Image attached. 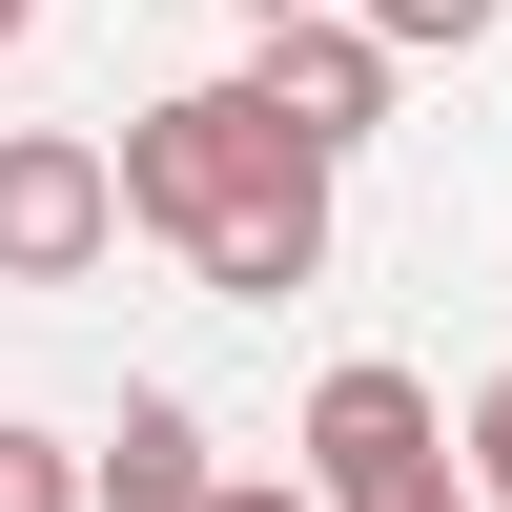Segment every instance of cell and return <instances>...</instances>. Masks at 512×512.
Masks as SVG:
<instances>
[{
  "label": "cell",
  "instance_id": "obj_1",
  "mask_svg": "<svg viewBox=\"0 0 512 512\" xmlns=\"http://www.w3.org/2000/svg\"><path fill=\"white\" fill-rule=\"evenodd\" d=\"M287 164H308V144H287V123L246 103V82H164V103H123V226L205 267V246H226L246 205L287 185Z\"/></svg>",
  "mask_w": 512,
  "mask_h": 512
},
{
  "label": "cell",
  "instance_id": "obj_2",
  "mask_svg": "<svg viewBox=\"0 0 512 512\" xmlns=\"http://www.w3.org/2000/svg\"><path fill=\"white\" fill-rule=\"evenodd\" d=\"M287 472H308L328 512H431V492H472V431L431 410V369L349 349V369L308 390V431H287Z\"/></svg>",
  "mask_w": 512,
  "mask_h": 512
},
{
  "label": "cell",
  "instance_id": "obj_3",
  "mask_svg": "<svg viewBox=\"0 0 512 512\" xmlns=\"http://www.w3.org/2000/svg\"><path fill=\"white\" fill-rule=\"evenodd\" d=\"M390 82H410V41L369 21V0H308V21H246V103H267V123H287L308 164L390 144Z\"/></svg>",
  "mask_w": 512,
  "mask_h": 512
},
{
  "label": "cell",
  "instance_id": "obj_4",
  "mask_svg": "<svg viewBox=\"0 0 512 512\" xmlns=\"http://www.w3.org/2000/svg\"><path fill=\"white\" fill-rule=\"evenodd\" d=\"M123 246V144L103 123H0V287H82Z\"/></svg>",
  "mask_w": 512,
  "mask_h": 512
},
{
  "label": "cell",
  "instance_id": "obj_5",
  "mask_svg": "<svg viewBox=\"0 0 512 512\" xmlns=\"http://www.w3.org/2000/svg\"><path fill=\"white\" fill-rule=\"evenodd\" d=\"M205 287H246V308H287V287H328V164H287V185L246 205L226 246H205Z\"/></svg>",
  "mask_w": 512,
  "mask_h": 512
},
{
  "label": "cell",
  "instance_id": "obj_6",
  "mask_svg": "<svg viewBox=\"0 0 512 512\" xmlns=\"http://www.w3.org/2000/svg\"><path fill=\"white\" fill-rule=\"evenodd\" d=\"M103 512H226V472H205V410H123V431H103Z\"/></svg>",
  "mask_w": 512,
  "mask_h": 512
},
{
  "label": "cell",
  "instance_id": "obj_7",
  "mask_svg": "<svg viewBox=\"0 0 512 512\" xmlns=\"http://www.w3.org/2000/svg\"><path fill=\"white\" fill-rule=\"evenodd\" d=\"M0 512H103V451H62V431L0 410Z\"/></svg>",
  "mask_w": 512,
  "mask_h": 512
},
{
  "label": "cell",
  "instance_id": "obj_8",
  "mask_svg": "<svg viewBox=\"0 0 512 512\" xmlns=\"http://www.w3.org/2000/svg\"><path fill=\"white\" fill-rule=\"evenodd\" d=\"M369 21H390V41H410V62H472V41L512 21V0H369Z\"/></svg>",
  "mask_w": 512,
  "mask_h": 512
},
{
  "label": "cell",
  "instance_id": "obj_9",
  "mask_svg": "<svg viewBox=\"0 0 512 512\" xmlns=\"http://www.w3.org/2000/svg\"><path fill=\"white\" fill-rule=\"evenodd\" d=\"M472 492L512 512V369H492V390H472Z\"/></svg>",
  "mask_w": 512,
  "mask_h": 512
},
{
  "label": "cell",
  "instance_id": "obj_10",
  "mask_svg": "<svg viewBox=\"0 0 512 512\" xmlns=\"http://www.w3.org/2000/svg\"><path fill=\"white\" fill-rule=\"evenodd\" d=\"M226 512H328V492H308V472H287V492H267V472H226Z\"/></svg>",
  "mask_w": 512,
  "mask_h": 512
},
{
  "label": "cell",
  "instance_id": "obj_11",
  "mask_svg": "<svg viewBox=\"0 0 512 512\" xmlns=\"http://www.w3.org/2000/svg\"><path fill=\"white\" fill-rule=\"evenodd\" d=\"M21 41H41V0H0V62H21Z\"/></svg>",
  "mask_w": 512,
  "mask_h": 512
},
{
  "label": "cell",
  "instance_id": "obj_12",
  "mask_svg": "<svg viewBox=\"0 0 512 512\" xmlns=\"http://www.w3.org/2000/svg\"><path fill=\"white\" fill-rule=\"evenodd\" d=\"M226 21H308V0H226Z\"/></svg>",
  "mask_w": 512,
  "mask_h": 512
},
{
  "label": "cell",
  "instance_id": "obj_13",
  "mask_svg": "<svg viewBox=\"0 0 512 512\" xmlns=\"http://www.w3.org/2000/svg\"><path fill=\"white\" fill-rule=\"evenodd\" d=\"M431 512H492V492H431Z\"/></svg>",
  "mask_w": 512,
  "mask_h": 512
}]
</instances>
